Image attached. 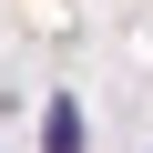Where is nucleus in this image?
<instances>
[{"label": "nucleus", "instance_id": "obj_1", "mask_svg": "<svg viewBox=\"0 0 153 153\" xmlns=\"http://www.w3.org/2000/svg\"><path fill=\"white\" fill-rule=\"evenodd\" d=\"M41 153H82V102H51L41 112Z\"/></svg>", "mask_w": 153, "mask_h": 153}]
</instances>
